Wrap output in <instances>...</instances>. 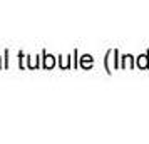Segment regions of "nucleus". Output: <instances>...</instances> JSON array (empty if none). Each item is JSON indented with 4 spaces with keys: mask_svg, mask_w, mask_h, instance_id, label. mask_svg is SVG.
<instances>
[{
    "mask_svg": "<svg viewBox=\"0 0 149 144\" xmlns=\"http://www.w3.org/2000/svg\"><path fill=\"white\" fill-rule=\"evenodd\" d=\"M139 64H141L142 67H146V59H144V57H142L141 61H139Z\"/></svg>",
    "mask_w": 149,
    "mask_h": 144,
    "instance_id": "obj_1",
    "label": "nucleus"
}]
</instances>
